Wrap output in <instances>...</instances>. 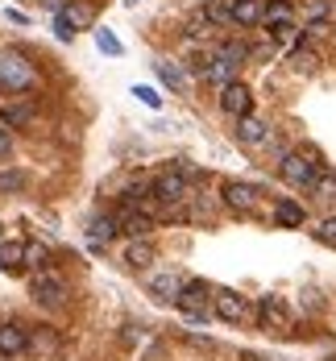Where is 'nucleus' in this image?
Masks as SVG:
<instances>
[{
  "label": "nucleus",
  "mask_w": 336,
  "mask_h": 361,
  "mask_svg": "<svg viewBox=\"0 0 336 361\" xmlns=\"http://www.w3.org/2000/svg\"><path fill=\"white\" fill-rule=\"evenodd\" d=\"M21 353H30V328L0 324V357H21Z\"/></svg>",
  "instance_id": "13"
},
{
  "label": "nucleus",
  "mask_w": 336,
  "mask_h": 361,
  "mask_svg": "<svg viewBox=\"0 0 336 361\" xmlns=\"http://www.w3.org/2000/svg\"><path fill=\"white\" fill-rule=\"evenodd\" d=\"M303 13H307V25H320V21L328 25V13H332V4H328V0H307V4H303Z\"/></svg>",
  "instance_id": "27"
},
{
  "label": "nucleus",
  "mask_w": 336,
  "mask_h": 361,
  "mask_svg": "<svg viewBox=\"0 0 336 361\" xmlns=\"http://www.w3.org/2000/svg\"><path fill=\"white\" fill-rule=\"evenodd\" d=\"M116 233H120V216H116V212H112V216H96L92 224H87V241H92V250H104Z\"/></svg>",
  "instance_id": "16"
},
{
  "label": "nucleus",
  "mask_w": 336,
  "mask_h": 361,
  "mask_svg": "<svg viewBox=\"0 0 336 361\" xmlns=\"http://www.w3.org/2000/svg\"><path fill=\"white\" fill-rule=\"evenodd\" d=\"M8 154H13V133H8V129L0 125V162H4Z\"/></svg>",
  "instance_id": "34"
},
{
  "label": "nucleus",
  "mask_w": 336,
  "mask_h": 361,
  "mask_svg": "<svg viewBox=\"0 0 336 361\" xmlns=\"http://www.w3.org/2000/svg\"><path fill=\"white\" fill-rule=\"evenodd\" d=\"M175 307L183 312L187 320H208L212 316V287L204 283V279H191V283H183V290H179V299H175Z\"/></svg>",
  "instance_id": "6"
},
{
  "label": "nucleus",
  "mask_w": 336,
  "mask_h": 361,
  "mask_svg": "<svg viewBox=\"0 0 336 361\" xmlns=\"http://www.w3.org/2000/svg\"><path fill=\"white\" fill-rule=\"evenodd\" d=\"M212 316L224 320V324H254L258 320V307L245 299V295H237V290H212Z\"/></svg>",
  "instance_id": "4"
},
{
  "label": "nucleus",
  "mask_w": 336,
  "mask_h": 361,
  "mask_svg": "<svg viewBox=\"0 0 336 361\" xmlns=\"http://www.w3.org/2000/svg\"><path fill=\"white\" fill-rule=\"evenodd\" d=\"M46 4H50V8H58V13H63V0H46Z\"/></svg>",
  "instance_id": "35"
},
{
  "label": "nucleus",
  "mask_w": 336,
  "mask_h": 361,
  "mask_svg": "<svg viewBox=\"0 0 336 361\" xmlns=\"http://www.w3.org/2000/svg\"><path fill=\"white\" fill-rule=\"evenodd\" d=\"M30 295H34L42 307H50V312L67 307V283H63L58 274H42V270H37L34 279H30Z\"/></svg>",
  "instance_id": "9"
},
{
  "label": "nucleus",
  "mask_w": 336,
  "mask_h": 361,
  "mask_svg": "<svg viewBox=\"0 0 336 361\" xmlns=\"http://www.w3.org/2000/svg\"><path fill=\"white\" fill-rule=\"evenodd\" d=\"M154 71L162 75V83H166V87H175V92H179V87L187 83V79H183V71H179L175 63H166V59H158V63H154Z\"/></svg>",
  "instance_id": "25"
},
{
  "label": "nucleus",
  "mask_w": 336,
  "mask_h": 361,
  "mask_svg": "<svg viewBox=\"0 0 336 361\" xmlns=\"http://www.w3.org/2000/svg\"><path fill=\"white\" fill-rule=\"evenodd\" d=\"M274 220H278L282 228H299V224L307 220V212L299 208L295 200H278V204H274Z\"/></svg>",
  "instance_id": "19"
},
{
  "label": "nucleus",
  "mask_w": 336,
  "mask_h": 361,
  "mask_svg": "<svg viewBox=\"0 0 336 361\" xmlns=\"http://www.w3.org/2000/svg\"><path fill=\"white\" fill-rule=\"evenodd\" d=\"M42 262H46V250H42V245H25V266L42 270Z\"/></svg>",
  "instance_id": "32"
},
{
  "label": "nucleus",
  "mask_w": 336,
  "mask_h": 361,
  "mask_svg": "<svg viewBox=\"0 0 336 361\" xmlns=\"http://www.w3.org/2000/svg\"><path fill=\"white\" fill-rule=\"evenodd\" d=\"M237 142L245 145V149H261V145H274V129L261 121V116H241L237 121Z\"/></svg>",
  "instance_id": "11"
},
{
  "label": "nucleus",
  "mask_w": 336,
  "mask_h": 361,
  "mask_svg": "<svg viewBox=\"0 0 336 361\" xmlns=\"http://www.w3.org/2000/svg\"><path fill=\"white\" fill-rule=\"evenodd\" d=\"M316 241H324L328 250H336V216L320 220V228H316Z\"/></svg>",
  "instance_id": "29"
},
{
  "label": "nucleus",
  "mask_w": 336,
  "mask_h": 361,
  "mask_svg": "<svg viewBox=\"0 0 336 361\" xmlns=\"http://www.w3.org/2000/svg\"><path fill=\"white\" fill-rule=\"evenodd\" d=\"M282 25H295V4L291 0H266V17H261V30L274 34Z\"/></svg>",
  "instance_id": "14"
},
{
  "label": "nucleus",
  "mask_w": 336,
  "mask_h": 361,
  "mask_svg": "<svg viewBox=\"0 0 336 361\" xmlns=\"http://www.w3.org/2000/svg\"><path fill=\"white\" fill-rule=\"evenodd\" d=\"M228 17H232V25L254 30V25H261V17H266V0H232L228 4Z\"/></svg>",
  "instance_id": "15"
},
{
  "label": "nucleus",
  "mask_w": 336,
  "mask_h": 361,
  "mask_svg": "<svg viewBox=\"0 0 336 361\" xmlns=\"http://www.w3.org/2000/svg\"><path fill=\"white\" fill-rule=\"evenodd\" d=\"M129 4H137V0H129Z\"/></svg>",
  "instance_id": "36"
},
{
  "label": "nucleus",
  "mask_w": 336,
  "mask_h": 361,
  "mask_svg": "<svg viewBox=\"0 0 336 361\" xmlns=\"http://www.w3.org/2000/svg\"><path fill=\"white\" fill-rule=\"evenodd\" d=\"M220 200H224V208H232L237 216H254V212L261 208V187L241 183V179H228L220 187Z\"/></svg>",
  "instance_id": "7"
},
{
  "label": "nucleus",
  "mask_w": 336,
  "mask_h": 361,
  "mask_svg": "<svg viewBox=\"0 0 336 361\" xmlns=\"http://www.w3.org/2000/svg\"><path fill=\"white\" fill-rule=\"evenodd\" d=\"M220 109L228 112V116H237V121H241V116H249V112H254V92H249L245 83H237V79H232V83H224V87H220Z\"/></svg>",
  "instance_id": "12"
},
{
  "label": "nucleus",
  "mask_w": 336,
  "mask_h": 361,
  "mask_svg": "<svg viewBox=\"0 0 336 361\" xmlns=\"http://www.w3.org/2000/svg\"><path fill=\"white\" fill-rule=\"evenodd\" d=\"M146 287H149V295H154L158 303H175L179 290H183V274H179L175 266H149L146 270Z\"/></svg>",
  "instance_id": "8"
},
{
  "label": "nucleus",
  "mask_w": 336,
  "mask_h": 361,
  "mask_svg": "<svg viewBox=\"0 0 336 361\" xmlns=\"http://www.w3.org/2000/svg\"><path fill=\"white\" fill-rule=\"evenodd\" d=\"M154 257H158V253H154L149 241H129V250H125V262H129L133 270H149V266H154Z\"/></svg>",
  "instance_id": "20"
},
{
  "label": "nucleus",
  "mask_w": 336,
  "mask_h": 361,
  "mask_svg": "<svg viewBox=\"0 0 336 361\" xmlns=\"http://www.w3.org/2000/svg\"><path fill=\"white\" fill-rule=\"evenodd\" d=\"M212 30H216L212 13H208V4H199V8L187 17V37H212Z\"/></svg>",
  "instance_id": "18"
},
{
  "label": "nucleus",
  "mask_w": 336,
  "mask_h": 361,
  "mask_svg": "<svg viewBox=\"0 0 336 361\" xmlns=\"http://www.w3.org/2000/svg\"><path fill=\"white\" fill-rule=\"evenodd\" d=\"M34 83H37V67L21 54V50H4V54H0V87L30 92Z\"/></svg>",
  "instance_id": "5"
},
{
  "label": "nucleus",
  "mask_w": 336,
  "mask_h": 361,
  "mask_svg": "<svg viewBox=\"0 0 336 361\" xmlns=\"http://www.w3.org/2000/svg\"><path fill=\"white\" fill-rule=\"evenodd\" d=\"M25 183V175L21 171H0V191H17Z\"/></svg>",
  "instance_id": "31"
},
{
  "label": "nucleus",
  "mask_w": 336,
  "mask_h": 361,
  "mask_svg": "<svg viewBox=\"0 0 336 361\" xmlns=\"http://www.w3.org/2000/svg\"><path fill=\"white\" fill-rule=\"evenodd\" d=\"M133 96H137L142 104H149V109H162V96H158L154 87H146V83H137V87H133Z\"/></svg>",
  "instance_id": "30"
},
{
  "label": "nucleus",
  "mask_w": 336,
  "mask_h": 361,
  "mask_svg": "<svg viewBox=\"0 0 336 361\" xmlns=\"http://www.w3.org/2000/svg\"><path fill=\"white\" fill-rule=\"evenodd\" d=\"M191 183H195L191 175H183L179 166H170V171H162L158 179L149 183V195H154V200L170 212V208H179V204H187V200H191Z\"/></svg>",
  "instance_id": "3"
},
{
  "label": "nucleus",
  "mask_w": 336,
  "mask_h": 361,
  "mask_svg": "<svg viewBox=\"0 0 336 361\" xmlns=\"http://www.w3.org/2000/svg\"><path fill=\"white\" fill-rule=\"evenodd\" d=\"M282 179L291 183V187H299V191H316V183H320V175L328 171L324 166V158H320V149L316 145H299V149H287L282 154Z\"/></svg>",
  "instance_id": "1"
},
{
  "label": "nucleus",
  "mask_w": 336,
  "mask_h": 361,
  "mask_svg": "<svg viewBox=\"0 0 336 361\" xmlns=\"http://www.w3.org/2000/svg\"><path fill=\"white\" fill-rule=\"evenodd\" d=\"M316 200H320V204H336V171H324V175H320Z\"/></svg>",
  "instance_id": "26"
},
{
  "label": "nucleus",
  "mask_w": 336,
  "mask_h": 361,
  "mask_svg": "<svg viewBox=\"0 0 336 361\" xmlns=\"http://www.w3.org/2000/svg\"><path fill=\"white\" fill-rule=\"evenodd\" d=\"M258 324L266 332H287L291 328V303L278 295H261L258 299Z\"/></svg>",
  "instance_id": "10"
},
{
  "label": "nucleus",
  "mask_w": 336,
  "mask_h": 361,
  "mask_svg": "<svg viewBox=\"0 0 336 361\" xmlns=\"http://www.w3.org/2000/svg\"><path fill=\"white\" fill-rule=\"evenodd\" d=\"M63 17L71 21V30H75V25H92V21H96L92 4H63Z\"/></svg>",
  "instance_id": "24"
},
{
  "label": "nucleus",
  "mask_w": 336,
  "mask_h": 361,
  "mask_svg": "<svg viewBox=\"0 0 336 361\" xmlns=\"http://www.w3.org/2000/svg\"><path fill=\"white\" fill-rule=\"evenodd\" d=\"M96 46H100L104 54H125V46H120L116 34H108V30H96Z\"/></svg>",
  "instance_id": "28"
},
{
  "label": "nucleus",
  "mask_w": 336,
  "mask_h": 361,
  "mask_svg": "<svg viewBox=\"0 0 336 361\" xmlns=\"http://www.w3.org/2000/svg\"><path fill=\"white\" fill-rule=\"evenodd\" d=\"M287 63H291V67H295L299 75H307V71H316V63H320V54H316L311 46H303V42H299L295 50L287 54Z\"/></svg>",
  "instance_id": "21"
},
{
  "label": "nucleus",
  "mask_w": 336,
  "mask_h": 361,
  "mask_svg": "<svg viewBox=\"0 0 336 361\" xmlns=\"http://www.w3.org/2000/svg\"><path fill=\"white\" fill-rule=\"evenodd\" d=\"M0 112H4V121L17 125V129H25V125L34 121V109H30V104H0Z\"/></svg>",
  "instance_id": "22"
},
{
  "label": "nucleus",
  "mask_w": 336,
  "mask_h": 361,
  "mask_svg": "<svg viewBox=\"0 0 336 361\" xmlns=\"http://www.w3.org/2000/svg\"><path fill=\"white\" fill-rule=\"evenodd\" d=\"M30 353H37V357L58 353V336H54V332H34V336H30Z\"/></svg>",
  "instance_id": "23"
},
{
  "label": "nucleus",
  "mask_w": 336,
  "mask_h": 361,
  "mask_svg": "<svg viewBox=\"0 0 336 361\" xmlns=\"http://www.w3.org/2000/svg\"><path fill=\"white\" fill-rule=\"evenodd\" d=\"M245 59H249V46H245V42H224V46H216V54L208 59L204 79L216 83V87H224V83H232V75H237V67H241Z\"/></svg>",
  "instance_id": "2"
},
{
  "label": "nucleus",
  "mask_w": 336,
  "mask_h": 361,
  "mask_svg": "<svg viewBox=\"0 0 336 361\" xmlns=\"http://www.w3.org/2000/svg\"><path fill=\"white\" fill-rule=\"evenodd\" d=\"M54 34H58V42H71V37H75L71 21H67V17H63V13H58V17H54Z\"/></svg>",
  "instance_id": "33"
},
{
  "label": "nucleus",
  "mask_w": 336,
  "mask_h": 361,
  "mask_svg": "<svg viewBox=\"0 0 336 361\" xmlns=\"http://www.w3.org/2000/svg\"><path fill=\"white\" fill-rule=\"evenodd\" d=\"M0 270H4V274L25 270V245H21V241H0Z\"/></svg>",
  "instance_id": "17"
}]
</instances>
